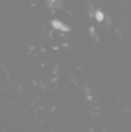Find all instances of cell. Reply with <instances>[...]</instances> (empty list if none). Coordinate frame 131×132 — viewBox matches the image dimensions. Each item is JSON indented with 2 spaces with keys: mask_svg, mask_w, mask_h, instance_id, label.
Listing matches in <instances>:
<instances>
[{
  "mask_svg": "<svg viewBox=\"0 0 131 132\" xmlns=\"http://www.w3.org/2000/svg\"><path fill=\"white\" fill-rule=\"evenodd\" d=\"M53 26H54V28H59V29H62V31H68V29H69L66 25H63L62 22H57V20L53 22Z\"/></svg>",
  "mask_w": 131,
  "mask_h": 132,
  "instance_id": "6da1fadb",
  "label": "cell"
},
{
  "mask_svg": "<svg viewBox=\"0 0 131 132\" xmlns=\"http://www.w3.org/2000/svg\"><path fill=\"white\" fill-rule=\"evenodd\" d=\"M96 19H97L99 22H102V20H103V14H102L100 11H96Z\"/></svg>",
  "mask_w": 131,
  "mask_h": 132,
  "instance_id": "7a4b0ae2",
  "label": "cell"
}]
</instances>
